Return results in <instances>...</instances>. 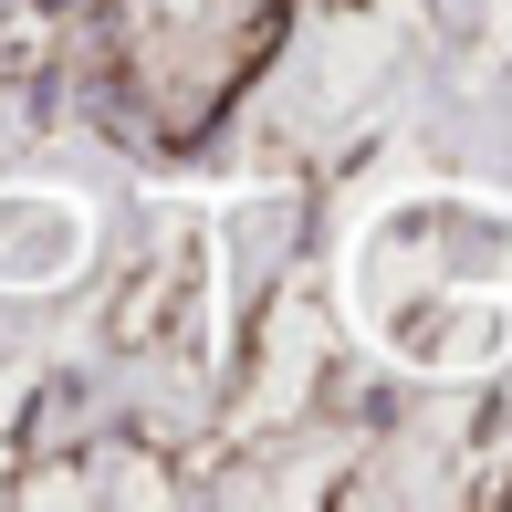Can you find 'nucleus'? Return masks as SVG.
I'll list each match as a JSON object with an SVG mask.
<instances>
[{"label":"nucleus","mask_w":512,"mask_h":512,"mask_svg":"<svg viewBox=\"0 0 512 512\" xmlns=\"http://www.w3.org/2000/svg\"><path fill=\"white\" fill-rule=\"evenodd\" d=\"M283 0H105V42L157 136H199L272 53Z\"/></svg>","instance_id":"f257e3e1"}]
</instances>
